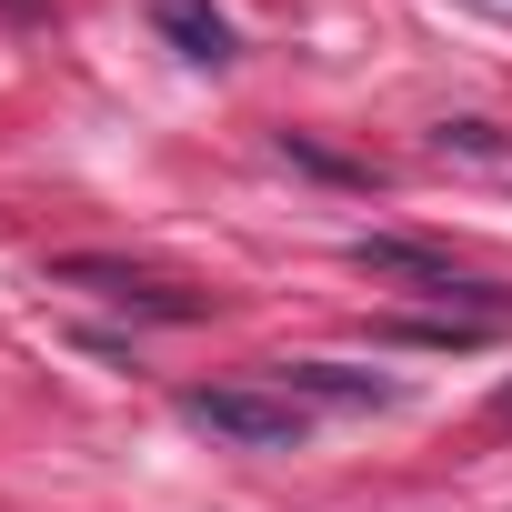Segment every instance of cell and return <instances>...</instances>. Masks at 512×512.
I'll list each match as a JSON object with an SVG mask.
<instances>
[{
    "label": "cell",
    "instance_id": "cell-6",
    "mask_svg": "<svg viewBox=\"0 0 512 512\" xmlns=\"http://www.w3.org/2000/svg\"><path fill=\"white\" fill-rule=\"evenodd\" d=\"M432 141H442V151H462V161H502V141H492V121H442Z\"/></svg>",
    "mask_w": 512,
    "mask_h": 512
},
{
    "label": "cell",
    "instance_id": "cell-1",
    "mask_svg": "<svg viewBox=\"0 0 512 512\" xmlns=\"http://www.w3.org/2000/svg\"><path fill=\"white\" fill-rule=\"evenodd\" d=\"M171 412H181L191 432L231 442V452H302V442H312V402L282 392V382H191Z\"/></svg>",
    "mask_w": 512,
    "mask_h": 512
},
{
    "label": "cell",
    "instance_id": "cell-4",
    "mask_svg": "<svg viewBox=\"0 0 512 512\" xmlns=\"http://www.w3.org/2000/svg\"><path fill=\"white\" fill-rule=\"evenodd\" d=\"M151 21L171 31L181 61H231V21L211 11V0H151Z\"/></svg>",
    "mask_w": 512,
    "mask_h": 512
},
{
    "label": "cell",
    "instance_id": "cell-7",
    "mask_svg": "<svg viewBox=\"0 0 512 512\" xmlns=\"http://www.w3.org/2000/svg\"><path fill=\"white\" fill-rule=\"evenodd\" d=\"M492 412H502V422H512V382H502V402H492Z\"/></svg>",
    "mask_w": 512,
    "mask_h": 512
},
{
    "label": "cell",
    "instance_id": "cell-3",
    "mask_svg": "<svg viewBox=\"0 0 512 512\" xmlns=\"http://www.w3.org/2000/svg\"><path fill=\"white\" fill-rule=\"evenodd\" d=\"M282 392H302V402H342V412H392V402H402V382L352 372V362H282Z\"/></svg>",
    "mask_w": 512,
    "mask_h": 512
},
{
    "label": "cell",
    "instance_id": "cell-5",
    "mask_svg": "<svg viewBox=\"0 0 512 512\" xmlns=\"http://www.w3.org/2000/svg\"><path fill=\"white\" fill-rule=\"evenodd\" d=\"M512 322H482V312H422V322H382V342H422V352H472V342H502Z\"/></svg>",
    "mask_w": 512,
    "mask_h": 512
},
{
    "label": "cell",
    "instance_id": "cell-2",
    "mask_svg": "<svg viewBox=\"0 0 512 512\" xmlns=\"http://www.w3.org/2000/svg\"><path fill=\"white\" fill-rule=\"evenodd\" d=\"M41 282H61V292H91V302H111V312H141V322H201V292H181V282H161V272H141V262H111V251H61V262H51Z\"/></svg>",
    "mask_w": 512,
    "mask_h": 512
}]
</instances>
